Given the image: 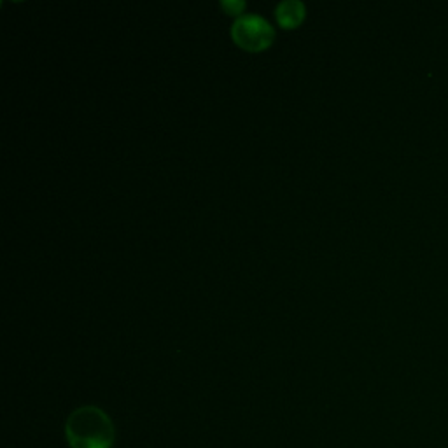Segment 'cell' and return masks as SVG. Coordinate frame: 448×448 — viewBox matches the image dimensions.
<instances>
[{
    "instance_id": "obj_2",
    "label": "cell",
    "mask_w": 448,
    "mask_h": 448,
    "mask_svg": "<svg viewBox=\"0 0 448 448\" xmlns=\"http://www.w3.org/2000/svg\"><path fill=\"white\" fill-rule=\"evenodd\" d=\"M231 37L238 48L250 53H260L273 44L275 30L272 23L266 21L260 14H243L231 26Z\"/></svg>"
},
{
    "instance_id": "obj_3",
    "label": "cell",
    "mask_w": 448,
    "mask_h": 448,
    "mask_svg": "<svg viewBox=\"0 0 448 448\" xmlns=\"http://www.w3.org/2000/svg\"><path fill=\"white\" fill-rule=\"evenodd\" d=\"M275 16L282 29H298L301 23L305 21V16H307V7L300 0H285V2H280L275 7Z\"/></svg>"
},
{
    "instance_id": "obj_1",
    "label": "cell",
    "mask_w": 448,
    "mask_h": 448,
    "mask_svg": "<svg viewBox=\"0 0 448 448\" xmlns=\"http://www.w3.org/2000/svg\"><path fill=\"white\" fill-rule=\"evenodd\" d=\"M65 438L71 448H111L114 424L98 407H81L65 422Z\"/></svg>"
},
{
    "instance_id": "obj_4",
    "label": "cell",
    "mask_w": 448,
    "mask_h": 448,
    "mask_svg": "<svg viewBox=\"0 0 448 448\" xmlns=\"http://www.w3.org/2000/svg\"><path fill=\"white\" fill-rule=\"evenodd\" d=\"M221 7L228 14H231V16H238V14H242L243 9H245V2H243V0H223Z\"/></svg>"
}]
</instances>
